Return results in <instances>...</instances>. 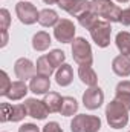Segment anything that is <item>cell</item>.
<instances>
[{
  "instance_id": "6da1fadb",
  "label": "cell",
  "mask_w": 130,
  "mask_h": 132,
  "mask_svg": "<svg viewBox=\"0 0 130 132\" xmlns=\"http://www.w3.org/2000/svg\"><path fill=\"white\" fill-rule=\"evenodd\" d=\"M106 118L109 126L113 129L126 128L129 123V109L118 100H113L106 106Z\"/></svg>"
},
{
  "instance_id": "7a4b0ae2",
  "label": "cell",
  "mask_w": 130,
  "mask_h": 132,
  "mask_svg": "<svg viewBox=\"0 0 130 132\" xmlns=\"http://www.w3.org/2000/svg\"><path fill=\"white\" fill-rule=\"evenodd\" d=\"M92 11L97 14L98 17L104 19L106 22H119V17H121V12L123 9L115 5L113 2L110 0H92Z\"/></svg>"
},
{
  "instance_id": "3957f363",
  "label": "cell",
  "mask_w": 130,
  "mask_h": 132,
  "mask_svg": "<svg viewBox=\"0 0 130 132\" xmlns=\"http://www.w3.org/2000/svg\"><path fill=\"white\" fill-rule=\"evenodd\" d=\"M72 57L78 65H92L94 63V54L89 42L83 37H77L72 42Z\"/></svg>"
},
{
  "instance_id": "277c9868",
  "label": "cell",
  "mask_w": 130,
  "mask_h": 132,
  "mask_svg": "<svg viewBox=\"0 0 130 132\" xmlns=\"http://www.w3.org/2000/svg\"><path fill=\"white\" fill-rule=\"evenodd\" d=\"M99 129H101V120L95 115L80 114L75 115L70 123L72 132H98Z\"/></svg>"
},
{
  "instance_id": "5b68a950",
  "label": "cell",
  "mask_w": 130,
  "mask_h": 132,
  "mask_svg": "<svg viewBox=\"0 0 130 132\" xmlns=\"http://www.w3.org/2000/svg\"><path fill=\"white\" fill-rule=\"evenodd\" d=\"M89 32H90L92 40L97 43V46H99V48H107L110 45V35H112L110 22L99 20Z\"/></svg>"
},
{
  "instance_id": "8992f818",
  "label": "cell",
  "mask_w": 130,
  "mask_h": 132,
  "mask_svg": "<svg viewBox=\"0 0 130 132\" xmlns=\"http://www.w3.org/2000/svg\"><path fill=\"white\" fill-rule=\"evenodd\" d=\"M28 115V109L23 104H9V103H2V117L0 121H22L25 117Z\"/></svg>"
},
{
  "instance_id": "52a82bcc",
  "label": "cell",
  "mask_w": 130,
  "mask_h": 132,
  "mask_svg": "<svg viewBox=\"0 0 130 132\" xmlns=\"http://www.w3.org/2000/svg\"><path fill=\"white\" fill-rule=\"evenodd\" d=\"M15 14L18 20L25 25H32L35 22H38V15H40L37 8L29 2H18L15 5Z\"/></svg>"
},
{
  "instance_id": "ba28073f",
  "label": "cell",
  "mask_w": 130,
  "mask_h": 132,
  "mask_svg": "<svg viewBox=\"0 0 130 132\" xmlns=\"http://www.w3.org/2000/svg\"><path fill=\"white\" fill-rule=\"evenodd\" d=\"M54 35L61 43H70L75 38V26L69 19H61L54 29Z\"/></svg>"
},
{
  "instance_id": "9c48e42d",
  "label": "cell",
  "mask_w": 130,
  "mask_h": 132,
  "mask_svg": "<svg viewBox=\"0 0 130 132\" xmlns=\"http://www.w3.org/2000/svg\"><path fill=\"white\" fill-rule=\"evenodd\" d=\"M103 101H104V94H103L101 88H98V86L89 88V89L83 94V104H84L87 109H90V111L98 109V108L103 104Z\"/></svg>"
},
{
  "instance_id": "30bf717a",
  "label": "cell",
  "mask_w": 130,
  "mask_h": 132,
  "mask_svg": "<svg viewBox=\"0 0 130 132\" xmlns=\"http://www.w3.org/2000/svg\"><path fill=\"white\" fill-rule=\"evenodd\" d=\"M25 106L28 109V115L32 118H37V120H44L49 114L44 101H40L37 98H28L25 101Z\"/></svg>"
},
{
  "instance_id": "8fae6325",
  "label": "cell",
  "mask_w": 130,
  "mask_h": 132,
  "mask_svg": "<svg viewBox=\"0 0 130 132\" xmlns=\"http://www.w3.org/2000/svg\"><path fill=\"white\" fill-rule=\"evenodd\" d=\"M14 72H15L17 78L26 81L28 78L31 80L34 77L35 66H34V63L29 59H25V57H23V59H18V60L15 62V65H14Z\"/></svg>"
},
{
  "instance_id": "7c38bea8",
  "label": "cell",
  "mask_w": 130,
  "mask_h": 132,
  "mask_svg": "<svg viewBox=\"0 0 130 132\" xmlns=\"http://www.w3.org/2000/svg\"><path fill=\"white\" fill-rule=\"evenodd\" d=\"M51 88V80L49 77H44V75H34L29 81V91L34 92L35 95H41V94H46Z\"/></svg>"
},
{
  "instance_id": "4fadbf2b",
  "label": "cell",
  "mask_w": 130,
  "mask_h": 132,
  "mask_svg": "<svg viewBox=\"0 0 130 132\" xmlns=\"http://www.w3.org/2000/svg\"><path fill=\"white\" fill-rule=\"evenodd\" d=\"M112 69L119 77H129L130 75V55H118L112 62Z\"/></svg>"
},
{
  "instance_id": "5bb4252c",
  "label": "cell",
  "mask_w": 130,
  "mask_h": 132,
  "mask_svg": "<svg viewBox=\"0 0 130 132\" xmlns=\"http://www.w3.org/2000/svg\"><path fill=\"white\" fill-rule=\"evenodd\" d=\"M115 100L123 103L130 111V81L124 80L116 85V92H115Z\"/></svg>"
},
{
  "instance_id": "9a60e30c",
  "label": "cell",
  "mask_w": 130,
  "mask_h": 132,
  "mask_svg": "<svg viewBox=\"0 0 130 132\" xmlns=\"http://www.w3.org/2000/svg\"><path fill=\"white\" fill-rule=\"evenodd\" d=\"M78 75H80L81 81H83L86 86H89V88H92V86H97L98 77H97V72L92 69V66H89V65H81L80 68H78Z\"/></svg>"
},
{
  "instance_id": "2e32d148",
  "label": "cell",
  "mask_w": 130,
  "mask_h": 132,
  "mask_svg": "<svg viewBox=\"0 0 130 132\" xmlns=\"http://www.w3.org/2000/svg\"><path fill=\"white\" fill-rule=\"evenodd\" d=\"M28 91H29V88L26 86V83L23 80H17V81H12V85H11L6 97L9 100H14V101L15 100H22L28 94Z\"/></svg>"
},
{
  "instance_id": "e0dca14e",
  "label": "cell",
  "mask_w": 130,
  "mask_h": 132,
  "mask_svg": "<svg viewBox=\"0 0 130 132\" xmlns=\"http://www.w3.org/2000/svg\"><path fill=\"white\" fill-rule=\"evenodd\" d=\"M72 78H73V71H72V66L64 63L58 68L57 74H55V81L57 85L60 86H69L72 83Z\"/></svg>"
},
{
  "instance_id": "ac0fdd59",
  "label": "cell",
  "mask_w": 130,
  "mask_h": 132,
  "mask_svg": "<svg viewBox=\"0 0 130 132\" xmlns=\"http://www.w3.org/2000/svg\"><path fill=\"white\" fill-rule=\"evenodd\" d=\"M58 22H60V20H58V14H57L54 9L46 8V9L40 11L38 23H40L41 26H44V28H51V26H55Z\"/></svg>"
},
{
  "instance_id": "d6986e66",
  "label": "cell",
  "mask_w": 130,
  "mask_h": 132,
  "mask_svg": "<svg viewBox=\"0 0 130 132\" xmlns=\"http://www.w3.org/2000/svg\"><path fill=\"white\" fill-rule=\"evenodd\" d=\"M52 40H51V35L46 32V31H40L32 37V48L35 51L41 52V51H46L49 46H51Z\"/></svg>"
},
{
  "instance_id": "ffe728a7",
  "label": "cell",
  "mask_w": 130,
  "mask_h": 132,
  "mask_svg": "<svg viewBox=\"0 0 130 132\" xmlns=\"http://www.w3.org/2000/svg\"><path fill=\"white\" fill-rule=\"evenodd\" d=\"M61 100L63 97L58 94V92H49L44 95V104L48 108V111L52 114V112H60V108H61Z\"/></svg>"
},
{
  "instance_id": "44dd1931",
  "label": "cell",
  "mask_w": 130,
  "mask_h": 132,
  "mask_svg": "<svg viewBox=\"0 0 130 132\" xmlns=\"http://www.w3.org/2000/svg\"><path fill=\"white\" fill-rule=\"evenodd\" d=\"M78 111V101L73 97H63L61 100V108H60V114L64 117H70L73 114H77Z\"/></svg>"
},
{
  "instance_id": "7402d4cb",
  "label": "cell",
  "mask_w": 130,
  "mask_h": 132,
  "mask_svg": "<svg viewBox=\"0 0 130 132\" xmlns=\"http://www.w3.org/2000/svg\"><path fill=\"white\" fill-rule=\"evenodd\" d=\"M116 48L119 49L121 54L124 55H130V32L127 31H121V32L116 34Z\"/></svg>"
},
{
  "instance_id": "603a6c76",
  "label": "cell",
  "mask_w": 130,
  "mask_h": 132,
  "mask_svg": "<svg viewBox=\"0 0 130 132\" xmlns=\"http://www.w3.org/2000/svg\"><path fill=\"white\" fill-rule=\"evenodd\" d=\"M98 22H99V17H98L94 11H87V12H84V14H81V15L78 17V23H80L84 29H89V31L97 25Z\"/></svg>"
},
{
  "instance_id": "cb8c5ba5",
  "label": "cell",
  "mask_w": 130,
  "mask_h": 132,
  "mask_svg": "<svg viewBox=\"0 0 130 132\" xmlns=\"http://www.w3.org/2000/svg\"><path fill=\"white\" fill-rule=\"evenodd\" d=\"M35 69H37V74L44 75V77H51V75H52V72H54V66L51 65V62H49L48 55H41V57L37 60Z\"/></svg>"
},
{
  "instance_id": "d4e9b609",
  "label": "cell",
  "mask_w": 130,
  "mask_h": 132,
  "mask_svg": "<svg viewBox=\"0 0 130 132\" xmlns=\"http://www.w3.org/2000/svg\"><path fill=\"white\" fill-rule=\"evenodd\" d=\"M48 59H49L51 65L54 66V69H55V68H60L61 65H64L66 55H64L63 51H60V49H54V51H51V52L48 54Z\"/></svg>"
},
{
  "instance_id": "484cf974",
  "label": "cell",
  "mask_w": 130,
  "mask_h": 132,
  "mask_svg": "<svg viewBox=\"0 0 130 132\" xmlns=\"http://www.w3.org/2000/svg\"><path fill=\"white\" fill-rule=\"evenodd\" d=\"M0 80H2V83H0V95H5L6 97V94H8V91H9V88H11V85H12V81L9 80V77H8V74L5 72V71H2L0 72Z\"/></svg>"
},
{
  "instance_id": "4316f807",
  "label": "cell",
  "mask_w": 130,
  "mask_h": 132,
  "mask_svg": "<svg viewBox=\"0 0 130 132\" xmlns=\"http://www.w3.org/2000/svg\"><path fill=\"white\" fill-rule=\"evenodd\" d=\"M11 25V15H9V11L8 9H0V29L2 31H8Z\"/></svg>"
},
{
  "instance_id": "83f0119b",
  "label": "cell",
  "mask_w": 130,
  "mask_h": 132,
  "mask_svg": "<svg viewBox=\"0 0 130 132\" xmlns=\"http://www.w3.org/2000/svg\"><path fill=\"white\" fill-rule=\"evenodd\" d=\"M77 2H78V0H60V2H58V6L70 14V12L73 11V8L77 6Z\"/></svg>"
},
{
  "instance_id": "f1b7e54d",
  "label": "cell",
  "mask_w": 130,
  "mask_h": 132,
  "mask_svg": "<svg viewBox=\"0 0 130 132\" xmlns=\"http://www.w3.org/2000/svg\"><path fill=\"white\" fill-rule=\"evenodd\" d=\"M43 132H63V129H61V126L57 121H49V123L44 125Z\"/></svg>"
},
{
  "instance_id": "f546056e",
  "label": "cell",
  "mask_w": 130,
  "mask_h": 132,
  "mask_svg": "<svg viewBox=\"0 0 130 132\" xmlns=\"http://www.w3.org/2000/svg\"><path fill=\"white\" fill-rule=\"evenodd\" d=\"M119 23H123L124 26H130V8L123 9L121 17H119Z\"/></svg>"
},
{
  "instance_id": "4dcf8cb0",
  "label": "cell",
  "mask_w": 130,
  "mask_h": 132,
  "mask_svg": "<svg viewBox=\"0 0 130 132\" xmlns=\"http://www.w3.org/2000/svg\"><path fill=\"white\" fill-rule=\"evenodd\" d=\"M18 132H40V129L32 123H25L18 128Z\"/></svg>"
},
{
  "instance_id": "1f68e13d",
  "label": "cell",
  "mask_w": 130,
  "mask_h": 132,
  "mask_svg": "<svg viewBox=\"0 0 130 132\" xmlns=\"http://www.w3.org/2000/svg\"><path fill=\"white\" fill-rule=\"evenodd\" d=\"M8 45V31H2V48H5Z\"/></svg>"
},
{
  "instance_id": "d6a6232c",
  "label": "cell",
  "mask_w": 130,
  "mask_h": 132,
  "mask_svg": "<svg viewBox=\"0 0 130 132\" xmlns=\"http://www.w3.org/2000/svg\"><path fill=\"white\" fill-rule=\"evenodd\" d=\"M43 2H44L46 5H54V3H58L60 0H43Z\"/></svg>"
},
{
  "instance_id": "836d02e7",
  "label": "cell",
  "mask_w": 130,
  "mask_h": 132,
  "mask_svg": "<svg viewBox=\"0 0 130 132\" xmlns=\"http://www.w3.org/2000/svg\"><path fill=\"white\" fill-rule=\"evenodd\" d=\"M116 2H119V3H127L129 0H116Z\"/></svg>"
}]
</instances>
